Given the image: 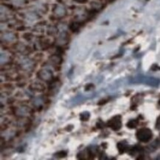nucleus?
<instances>
[{
    "instance_id": "f257e3e1",
    "label": "nucleus",
    "mask_w": 160,
    "mask_h": 160,
    "mask_svg": "<svg viewBox=\"0 0 160 160\" xmlns=\"http://www.w3.org/2000/svg\"><path fill=\"white\" fill-rule=\"evenodd\" d=\"M132 82L134 83H144L146 84V85L151 86V87H157L160 83L159 79L144 76L135 78L134 79H133Z\"/></svg>"
},
{
    "instance_id": "f03ea898",
    "label": "nucleus",
    "mask_w": 160,
    "mask_h": 160,
    "mask_svg": "<svg viewBox=\"0 0 160 160\" xmlns=\"http://www.w3.org/2000/svg\"><path fill=\"white\" fill-rule=\"evenodd\" d=\"M136 136L137 137V139H138L140 142H148L150 139L152 138L153 134L152 131L150 130L149 128H143L139 129V130L137 131Z\"/></svg>"
},
{
    "instance_id": "7ed1b4c3",
    "label": "nucleus",
    "mask_w": 160,
    "mask_h": 160,
    "mask_svg": "<svg viewBox=\"0 0 160 160\" xmlns=\"http://www.w3.org/2000/svg\"><path fill=\"white\" fill-rule=\"evenodd\" d=\"M107 126L112 129L113 131H119L122 127L120 116L114 117L107 122Z\"/></svg>"
},
{
    "instance_id": "20e7f679",
    "label": "nucleus",
    "mask_w": 160,
    "mask_h": 160,
    "mask_svg": "<svg viewBox=\"0 0 160 160\" xmlns=\"http://www.w3.org/2000/svg\"><path fill=\"white\" fill-rule=\"evenodd\" d=\"M38 77L41 80L44 81H52V72L49 70L48 69H42L38 72L37 74Z\"/></svg>"
},
{
    "instance_id": "39448f33",
    "label": "nucleus",
    "mask_w": 160,
    "mask_h": 160,
    "mask_svg": "<svg viewBox=\"0 0 160 160\" xmlns=\"http://www.w3.org/2000/svg\"><path fill=\"white\" fill-rule=\"evenodd\" d=\"M30 88H32V90H36L37 92H42L45 89L44 86L42 83H34L30 86Z\"/></svg>"
},
{
    "instance_id": "423d86ee",
    "label": "nucleus",
    "mask_w": 160,
    "mask_h": 160,
    "mask_svg": "<svg viewBox=\"0 0 160 160\" xmlns=\"http://www.w3.org/2000/svg\"><path fill=\"white\" fill-rule=\"evenodd\" d=\"M50 60L52 61V62L56 63V64H60L62 62V58L60 55H54L52 57H50Z\"/></svg>"
},
{
    "instance_id": "0eeeda50",
    "label": "nucleus",
    "mask_w": 160,
    "mask_h": 160,
    "mask_svg": "<svg viewBox=\"0 0 160 160\" xmlns=\"http://www.w3.org/2000/svg\"><path fill=\"white\" fill-rule=\"evenodd\" d=\"M55 13L58 16H63L65 15L66 13V10L63 7H61V6H57L55 10Z\"/></svg>"
},
{
    "instance_id": "6e6552de",
    "label": "nucleus",
    "mask_w": 160,
    "mask_h": 160,
    "mask_svg": "<svg viewBox=\"0 0 160 160\" xmlns=\"http://www.w3.org/2000/svg\"><path fill=\"white\" fill-rule=\"evenodd\" d=\"M90 118V114L88 112H84L80 114V119L82 121H88Z\"/></svg>"
},
{
    "instance_id": "1a4fd4ad",
    "label": "nucleus",
    "mask_w": 160,
    "mask_h": 160,
    "mask_svg": "<svg viewBox=\"0 0 160 160\" xmlns=\"http://www.w3.org/2000/svg\"><path fill=\"white\" fill-rule=\"evenodd\" d=\"M3 38L4 39L8 41V42H11V41H13L14 38H15V36H14V35L13 33H11V32H7V33L4 35Z\"/></svg>"
},
{
    "instance_id": "9d476101",
    "label": "nucleus",
    "mask_w": 160,
    "mask_h": 160,
    "mask_svg": "<svg viewBox=\"0 0 160 160\" xmlns=\"http://www.w3.org/2000/svg\"><path fill=\"white\" fill-rule=\"evenodd\" d=\"M118 148L120 151V153H122L125 152V151L127 149V145L124 144L123 142H120L118 144Z\"/></svg>"
},
{
    "instance_id": "9b49d317",
    "label": "nucleus",
    "mask_w": 160,
    "mask_h": 160,
    "mask_svg": "<svg viewBox=\"0 0 160 160\" xmlns=\"http://www.w3.org/2000/svg\"><path fill=\"white\" fill-rule=\"evenodd\" d=\"M137 125H138V121L136 120H131L127 123V127L129 128H136Z\"/></svg>"
},
{
    "instance_id": "f8f14e48",
    "label": "nucleus",
    "mask_w": 160,
    "mask_h": 160,
    "mask_svg": "<svg viewBox=\"0 0 160 160\" xmlns=\"http://www.w3.org/2000/svg\"><path fill=\"white\" fill-rule=\"evenodd\" d=\"M67 151H58V153H55V157H64L67 156Z\"/></svg>"
},
{
    "instance_id": "ddd939ff",
    "label": "nucleus",
    "mask_w": 160,
    "mask_h": 160,
    "mask_svg": "<svg viewBox=\"0 0 160 160\" xmlns=\"http://www.w3.org/2000/svg\"><path fill=\"white\" fill-rule=\"evenodd\" d=\"M69 28H70V30H72V31L75 32V31H77V30H78L79 26H78V23H72Z\"/></svg>"
},
{
    "instance_id": "4468645a",
    "label": "nucleus",
    "mask_w": 160,
    "mask_h": 160,
    "mask_svg": "<svg viewBox=\"0 0 160 160\" xmlns=\"http://www.w3.org/2000/svg\"><path fill=\"white\" fill-rule=\"evenodd\" d=\"M93 87H94L93 84H88V85H87V87H85V90L86 91H89V90L92 89Z\"/></svg>"
},
{
    "instance_id": "2eb2a0df",
    "label": "nucleus",
    "mask_w": 160,
    "mask_h": 160,
    "mask_svg": "<svg viewBox=\"0 0 160 160\" xmlns=\"http://www.w3.org/2000/svg\"><path fill=\"white\" fill-rule=\"evenodd\" d=\"M156 126H157V128H160V116L158 118L157 120V124H156Z\"/></svg>"
},
{
    "instance_id": "dca6fc26",
    "label": "nucleus",
    "mask_w": 160,
    "mask_h": 160,
    "mask_svg": "<svg viewBox=\"0 0 160 160\" xmlns=\"http://www.w3.org/2000/svg\"><path fill=\"white\" fill-rule=\"evenodd\" d=\"M102 121H100V122H98V123H97V126H98V128H102V127H103V126H104V124H101L102 123Z\"/></svg>"
},
{
    "instance_id": "f3484780",
    "label": "nucleus",
    "mask_w": 160,
    "mask_h": 160,
    "mask_svg": "<svg viewBox=\"0 0 160 160\" xmlns=\"http://www.w3.org/2000/svg\"><path fill=\"white\" fill-rule=\"evenodd\" d=\"M108 101V100H100V101L98 102V105H102V104H105L106 103V102Z\"/></svg>"
},
{
    "instance_id": "a211bd4d",
    "label": "nucleus",
    "mask_w": 160,
    "mask_h": 160,
    "mask_svg": "<svg viewBox=\"0 0 160 160\" xmlns=\"http://www.w3.org/2000/svg\"><path fill=\"white\" fill-rule=\"evenodd\" d=\"M75 1L78 2H81V3H84L87 1V0H75Z\"/></svg>"
},
{
    "instance_id": "6ab92c4d",
    "label": "nucleus",
    "mask_w": 160,
    "mask_h": 160,
    "mask_svg": "<svg viewBox=\"0 0 160 160\" xmlns=\"http://www.w3.org/2000/svg\"><path fill=\"white\" fill-rule=\"evenodd\" d=\"M108 2H112V1H114V0H107Z\"/></svg>"
}]
</instances>
